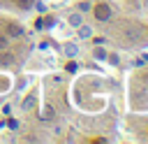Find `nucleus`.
<instances>
[{"label": "nucleus", "instance_id": "nucleus-9", "mask_svg": "<svg viewBox=\"0 0 148 144\" xmlns=\"http://www.w3.org/2000/svg\"><path fill=\"white\" fill-rule=\"evenodd\" d=\"M39 118L44 121V123H49V121H53L56 118V107L53 105H42V109H39Z\"/></svg>", "mask_w": 148, "mask_h": 144}, {"label": "nucleus", "instance_id": "nucleus-5", "mask_svg": "<svg viewBox=\"0 0 148 144\" xmlns=\"http://www.w3.org/2000/svg\"><path fill=\"white\" fill-rule=\"evenodd\" d=\"M79 53H81V46H79V42H72V39L62 42V56H65V58L74 60V58H79Z\"/></svg>", "mask_w": 148, "mask_h": 144}, {"label": "nucleus", "instance_id": "nucleus-19", "mask_svg": "<svg viewBox=\"0 0 148 144\" xmlns=\"http://www.w3.org/2000/svg\"><path fill=\"white\" fill-rule=\"evenodd\" d=\"M146 137H148V128H146Z\"/></svg>", "mask_w": 148, "mask_h": 144}, {"label": "nucleus", "instance_id": "nucleus-4", "mask_svg": "<svg viewBox=\"0 0 148 144\" xmlns=\"http://www.w3.org/2000/svg\"><path fill=\"white\" fill-rule=\"evenodd\" d=\"M123 37H125V42H127V44H136V42H141V39H143V30H141L136 23H130V26L123 30Z\"/></svg>", "mask_w": 148, "mask_h": 144}, {"label": "nucleus", "instance_id": "nucleus-8", "mask_svg": "<svg viewBox=\"0 0 148 144\" xmlns=\"http://www.w3.org/2000/svg\"><path fill=\"white\" fill-rule=\"evenodd\" d=\"M74 30H76V37H74V39H79V42H83V39H90V37H92V26H88L86 21H83L79 28H74Z\"/></svg>", "mask_w": 148, "mask_h": 144}, {"label": "nucleus", "instance_id": "nucleus-14", "mask_svg": "<svg viewBox=\"0 0 148 144\" xmlns=\"http://www.w3.org/2000/svg\"><path fill=\"white\" fill-rule=\"evenodd\" d=\"M127 9H132V12H141V9H143V2H141V0H127Z\"/></svg>", "mask_w": 148, "mask_h": 144}, {"label": "nucleus", "instance_id": "nucleus-3", "mask_svg": "<svg viewBox=\"0 0 148 144\" xmlns=\"http://www.w3.org/2000/svg\"><path fill=\"white\" fill-rule=\"evenodd\" d=\"M5 35H7L9 39H18V37H23V35H25V28H23L18 21L7 19V21H5Z\"/></svg>", "mask_w": 148, "mask_h": 144}, {"label": "nucleus", "instance_id": "nucleus-11", "mask_svg": "<svg viewBox=\"0 0 148 144\" xmlns=\"http://www.w3.org/2000/svg\"><path fill=\"white\" fill-rule=\"evenodd\" d=\"M12 86H14L12 77H9V74H0V95L7 93V91H12Z\"/></svg>", "mask_w": 148, "mask_h": 144}, {"label": "nucleus", "instance_id": "nucleus-2", "mask_svg": "<svg viewBox=\"0 0 148 144\" xmlns=\"http://www.w3.org/2000/svg\"><path fill=\"white\" fill-rule=\"evenodd\" d=\"M37 105H39V91H37V88H30V91L23 95L18 109H21V111H32Z\"/></svg>", "mask_w": 148, "mask_h": 144}, {"label": "nucleus", "instance_id": "nucleus-7", "mask_svg": "<svg viewBox=\"0 0 148 144\" xmlns=\"http://www.w3.org/2000/svg\"><path fill=\"white\" fill-rule=\"evenodd\" d=\"M16 63V53L12 49H2L0 51V67H12Z\"/></svg>", "mask_w": 148, "mask_h": 144}, {"label": "nucleus", "instance_id": "nucleus-15", "mask_svg": "<svg viewBox=\"0 0 148 144\" xmlns=\"http://www.w3.org/2000/svg\"><path fill=\"white\" fill-rule=\"evenodd\" d=\"M90 7H92V5H90V2H88V0H79V2H76V9H79V12H81V14H86V12H88V9H90Z\"/></svg>", "mask_w": 148, "mask_h": 144}, {"label": "nucleus", "instance_id": "nucleus-17", "mask_svg": "<svg viewBox=\"0 0 148 144\" xmlns=\"http://www.w3.org/2000/svg\"><path fill=\"white\" fill-rule=\"evenodd\" d=\"M28 81H30V79H28V74H25V77H21V79H18V91H25Z\"/></svg>", "mask_w": 148, "mask_h": 144}, {"label": "nucleus", "instance_id": "nucleus-10", "mask_svg": "<svg viewBox=\"0 0 148 144\" xmlns=\"http://www.w3.org/2000/svg\"><path fill=\"white\" fill-rule=\"evenodd\" d=\"M106 53H109V49H104V46H92V51H90L92 60H99V63L106 60Z\"/></svg>", "mask_w": 148, "mask_h": 144}, {"label": "nucleus", "instance_id": "nucleus-16", "mask_svg": "<svg viewBox=\"0 0 148 144\" xmlns=\"http://www.w3.org/2000/svg\"><path fill=\"white\" fill-rule=\"evenodd\" d=\"M9 44H12V39H9L5 33H0V51H2V49H9Z\"/></svg>", "mask_w": 148, "mask_h": 144}, {"label": "nucleus", "instance_id": "nucleus-18", "mask_svg": "<svg viewBox=\"0 0 148 144\" xmlns=\"http://www.w3.org/2000/svg\"><path fill=\"white\" fill-rule=\"evenodd\" d=\"M139 77H141V84H146V86H148V70H143Z\"/></svg>", "mask_w": 148, "mask_h": 144}, {"label": "nucleus", "instance_id": "nucleus-6", "mask_svg": "<svg viewBox=\"0 0 148 144\" xmlns=\"http://www.w3.org/2000/svg\"><path fill=\"white\" fill-rule=\"evenodd\" d=\"M65 23H67V26L74 30V28H79V26L83 23V14H81L79 9H72V12H67V14H65Z\"/></svg>", "mask_w": 148, "mask_h": 144}, {"label": "nucleus", "instance_id": "nucleus-20", "mask_svg": "<svg viewBox=\"0 0 148 144\" xmlns=\"http://www.w3.org/2000/svg\"><path fill=\"white\" fill-rule=\"evenodd\" d=\"M0 102H2V98H0Z\"/></svg>", "mask_w": 148, "mask_h": 144}, {"label": "nucleus", "instance_id": "nucleus-12", "mask_svg": "<svg viewBox=\"0 0 148 144\" xmlns=\"http://www.w3.org/2000/svg\"><path fill=\"white\" fill-rule=\"evenodd\" d=\"M104 63H109V65L118 67V65H120V53H118V51H109V53H106V60H104Z\"/></svg>", "mask_w": 148, "mask_h": 144}, {"label": "nucleus", "instance_id": "nucleus-1", "mask_svg": "<svg viewBox=\"0 0 148 144\" xmlns=\"http://www.w3.org/2000/svg\"><path fill=\"white\" fill-rule=\"evenodd\" d=\"M90 9H92V19H95L97 23H106V21H111V16H113V9H111V5H109L106 0L95 2Z\"/></svg>", "mask_w": 148, "mask_h": 144}, {"label": "nucleus", "instance_id": "nucleus-13", "mask_svg": "<svg viewBox=\"0 0 148 144\" xmlns=\"http://www.w3.org/2000/svg\"><path fill=\"white\" fill-rule=\"evenodd\" d=\"M14 5L18 7V9H32V5H35V0H14Z\"/></svg>", "mask_w": 148, "mask_h": 144}]
</instances>
